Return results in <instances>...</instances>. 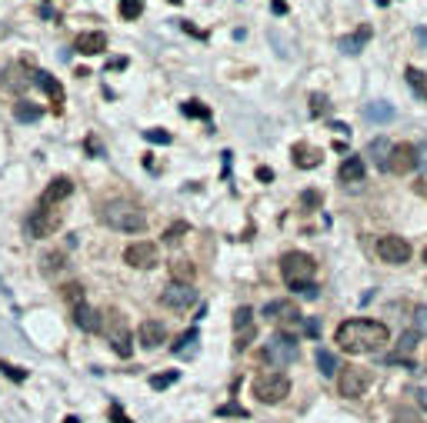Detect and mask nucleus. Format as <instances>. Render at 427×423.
I'll return each mask as SVG.
<instances>
[{"mask_svg":"<svg viewBox=\"0 0 427 423\" xmlns=\"http://www.w3.org/2000/svg\"><path fill=\"white\" fill-rule=\"evenodd\" d=\"M0 370H4V373H7L13 383H23V380H27V373H23L21 367H13V363H0Z\"/></svg>","mask_w":427,"mask_h":423,"instance_id":"nucleus-40","label":"nucleus"},{"mask_svg":"<svg viewBox=\"0 0 427 423\" xmlns=\"http://www.w3.org/2000/svg\"><path fill=\"white\" fill-rule=\"evenodd\" d=\"M301 204H304V207H318L320 194H318V190H304V194H301Z\"/></svg>","mask_w":427,"mask_h":423,"instance_id":"nucleus-43","label":"nucleus"},{"mask_svg":"<svg viewBox=\"0 0 427 423\" xmlns=\"http://www.w3.org/2000/svg\"><path fill=\"white\" fill-rule=\"evenodd\" d=\"M171 4H180V0H171Z\"/></svg>","mask_w":427,"mask_h":423,"instance_id":"nucleus-52","label":"nucleus"},{"mask_svg":"<svg viewBox=\"0 0 427 423\" xmlns=\"http://www.w3.org/2000/svg\"><path fill=\"white\" fill-rule=\"evenodd\" d=\"M318 367H320V373H324V377H334V373L340 370V363H337V357H334L330 350L320 347L318 350Z\"/></svg>","mask_w":427,"mask_h":423,"instance_id":"nucleus-27","label":"nucleus"},{"mask_svg":"<svg viewBox=\"0 0 427 423\" xmlns=\"http://www.w3.org/2000/svg\"><path fill=\"white\" fill-rule=\"evenodd\" d=\"M424 263H427V247H424Z\"/></svg>","mask_w":427,"mask_h":423,"instance_id":"nucleus-50","label":"nucleus"},{"mask_svg":"<svg viewBox=\"0 0 427 423\" xmlns=\"http://www.w3.org/2000/svg\"><path fill=\"white\" fill-rule=\"evenodd\" d=\"M337 347L351 357H361V353H377V350L391 340V330L381 324V320H347V324L337 326Z\"/></svg>","mask_w":427,"mask_h":423,"instance_id":"nucleus-1","label":"nucleus"},{"mask_svg":"<svg viewBox=\"0 0 427 423\" xmlns=\"http://www.w3.org/2000/svg\"><path fill=\"white\" fill-rule=\"evenodd\" d=\"M294 163L297 167H304V170H310V167H318L320 163V157H324V153L318 150V147H310V143H294Z\"/></svg>","mask_w":427,"mask_h":423,"instance_id":"nucleus-20","label":"nucleus"},{"mask_svg":"<svg viewBox=\"0 0 427 423\" xmlns=\"http://www.w3.org/2000/svg\"><path fill=\"white\" fill-rule=\"evenodd\" d=\"M414 334L427 336V307H417L414 310Z\"/></svg>","mask_w":427,"mask_h":423,"instance_id":"nucleus-36","label":"nucleus"},{"mask_svg":"<svg viewBox=\"0 0 427 423\" xmlns=\"http://www.w3.org/2000/svg\"><path fill=\"white\" fill-rule=\"evenodd\" d=\"M124 67H127V60H124V57H117V60H110V64H107V70H124Z\"/></svg>","mask_w":427,"mask_h":423,"instance_id":"nucleus-46","label":"nucleus"},{"mask_svg":"<svg viewBox=\"0 0 427 423\" xmlns=\"http://www.w3.org/2000/svg\"><path fill=\"white\" fill-rule=\"evenodd\" d=\"M377 257H381L384 263H394V267H401V263L411 260V243H407L404 237L387 234V237L377 240Z\"/></svg>","mask_w":427,"mask_h":423,"instance_id":"nucleus-9","label":"nucleus"},{"mask_svg":"<svg viewBox=\"0 0 427 423\" xmlns=\"http://www.w3.org/2000/svg\"><path fill=\"white\" fill-rule=\"evenodd\" d=\"M371 27H367V23H364V27H361V31H357V33H354V37H344V40H340V50H344V54H357V50H361V47L364 44H367V40H371Z\"/></svg>","mask_w":427,"mask_h":423,"instance_id":"nucleus-24","label":"nucleus"},{"mask_svg":"<svg viewBox=\"0 0 427 423\" xmlns=\"http://www.w3.org/2000/svg\"><path fill=\"white\" fill-rule=\"evenodd\" d=\"M371 387V373L361 367H340V377H337V390L340 397H364V390Z\"/></svg>","mask_w":427,"mask_h":423,"instance_id":"nucleus-7","label":"nucleus"},{"mask_svg":"<svg viewBox=\"0 0 427 423\" xmlns=\"http://www.w3.org/2000/svg\"><path fill=\"white\" fill-rule=\"evenodd\" d=\"M251 340H254V324H251V326H244V330H237V344H234V350L251 347Z\"/></svg>","mask_w":427,"mask_h":423,"instance_id":"nucleus-39","label":"nucleus"},{"mask_svg":"<svg viewBox=\"0 0 427 423\" xmlns=\"http://www.w3.org/2000/svg\"><path fill=\"white\" fill-rule=\"evenodd\" d=\"M100 220L114 230H124V234H141L147 227V217L141 214L137 204H127V200H110L104 210H100Z\"/></svg>","mask_w":427,"mask_h":423,"instance_id":"nucleus-3","label":"nucleus"},{"mask_svg":"<svg viewBox=\"0 0 427 423\" xmlns=\"http://www.w3.org/2000/svg\"><path fill=\"white\" fill-rule=\"evenodd\" d=\"M377 4H381V7H384V4H387V0H377Z\"/></svg>","mask_w":427,"mask_h":423,"instance_id":"nucleus-51","label":"nucleus"},{"mask_svg":"<svg viewBox=\"0 0 427 423\" xmlns=\"http://www.w3.org/2000/svg\"><path fill=\"white\" fill-rule=\"evenodd\" d=\"M264 360L271 367H291L297 360V340L291 334H284V330L271 334V340L264 344Z\"/></svg>","mask_w":427,"mask_h":423,"instance_id":"nucleus-4","label":"nucleus"},{"mask_svg":"<svg viewBox=\"0 0 427 423\" xmlns=\"http://www.w3.org/2000/svg\"><path fill=\"white\" fill-rule=\"evenodd\" d=\"M271 7H274V13H287V4H284V0H271Z\"/></svg>","mask_w":427,"mask_h":423,"instance_id":"nucleus-47","label":"nucleus"},{"mask_svg":"<svg viewBox=\"0 0 427 423\" xmlns=\"http://www.w3.org/2000/svg\"><path fill=\"white\" fill-rule=\"evenodd\" d=\"M417 403L427 410V387H421V390H417Z\"/></svg>","mask_w":427,"mask_h":423,"instance_id":"nucleus-48","label":"nucleus"},{"mask_svg":"<svg viewBox=\"0 0 427 423\" xmlns=\"http://www.w3.org/2000/svg\"><path fill=\"white\" fill-rule=\"evenodd\" d=\"M184 117H198V120H210V107L207 104H200V100H187L184 107Z\"/></svg>","mask_w":427,"mask_h":423,"instance_id":"nucleus-30","label":"nucleus"},{"mask_svg":"<svg viewBox=\"0 0 427 423\" xmlns=\"http://www.w3.org/2000/svg\"><path fill=\"white\" fill-rule=\"evenodd\" d=\"M60 297H64V304L74 307V310L84 307V287H80V283H64V287H60Z\"/></svg>","mask_w":427,"mask_h":423,"instance_id":"nucleus-26","label":"nucleus"},{"mask_svg":"<svg viewBox=\"0 0 427 423\" xmlns=\"http://www.w3.org/2000/svg\"><path fill=\"white\" fill-rule=\"evenodd\" d=\"M171 383H177V373L171 370V373H157V377H151V387L153 390H164V387H171Z\"/></svg>","mask_w":427,"mask_h":423,"instance_id":"nucleus-37","label":"nucleus"},{"mask_svg":"<svg viewBox=\"0 0 427 423\" xmlns=\"http://www.w3.org/2000/svg\"><path fill=\"white\" fill-rule=\"evenodd\" d=\"M271 177H274V174H271L267 167H257V180H271Z\"/></svg>","mask_w":427,"mask_h":423,"instance_id":"nucleus-49","label":"nucleus"},{"mask_svg":"<svg viewBox=\"0 0 427 423\" xmlns=\"http://www.w3.org/2000/svg\"><path fill=\"white\" fill-rule=\"evenodd\" d=\"M310 104H314V107H310V114H324V110H328V100L320 97V94H314V97H310Z\"/></svg>","mask_w":427,"mask_h":423,"instance_id":"nucleus-44","label":"nucleus"},{"mask_svg":"<svg viewBox=\"0 0 427 423\" xmlns=\"http://www.w3.org/2000/svg\"><path fill=\"white\" fill-rule=\"evenodd\" d=\"M391 150H394V147H391V141H387V137H377V141L371 143V157H374V163H377V167H381V170H387V167H391Z\"/></svg>","mask_w":427,"mask_h":423,"instance_id":"nucleus-23","label":"nucleus"},{"mask_svg":"<svg viewBox=\"0 0 427 423\" xmlns=\"http://www.w3.org/2000/svg\"><path fill=\"white\" fill-rule=\"evenodd\" d=\"M337 177L344 180V184H357V180H364V160L361 157H347V160L340 163Z\"/></svg>","mask_w":427,"mask_h":423,"instance_id":"nucleus-22","label":"nucleus"},{"mask_svg":"<svg viewBox=\"0 0 427 423\" xmlns=\"http://www.w3.org/2000/svg\"><path fill=\"white\" fill-rule=\"evenodd\" d=\"M144 13V0H121V17L124 21H137Z\"/></svg>","mask_w":427,"mask_h":423,"instance_id":"nucleus-31","label":"nucleus"},{"mask_svg":"<svg viewBox=\"0 0 427 423\" xmlns=\"http://www.w3.org/2000/svg\"><path fill=\"white\" fill-rule=\"evenodd\" d=\"M107 336H110V347H114V353L117 357H131L134 353V336L131 330H127V320H124V314H110V326H107Z\"/></svg>","mask_w":427,"mask_h":423,"instance_id":"nucleus-8","label":"nucleus"},{"mask_svg":"<svg viewBox=\"0 0 427 423\" xmlns=\"http://www.w3.org/2000/svg\"><path fill=\"white\" fill-rule=\"evenodd\" d=\"M314 273H318V263H314V257L304 253V250H291V253L281 257V277L287 280L291 290H301L304 297H318Z\"/></svg>","mask_w":427,"mask_h":423,"instance_id":"nucleus-2","label":"nucleus"},{"mask_svg":"<svg viewBox=\"0 0 427 423\" xmlns=\"http://www.w3.org/2000/svg\"><path fill=\"white\" fill-rule=\"evenodd\" d=\"M391 423H424V420H421L417 410H411V407H397V410L391 413Z\"/></svg>","mask_w":427,"mask_h":423,"instance_id":"nucleus-33","label":"nucleus"},{"mask_svg":"<svg viewBox=\"0 0 427 423\" xmlns=\"http://www.w3.org/2000/svg\"><path fill=\"white\" fill-rule=\"evenodd\" d=\"M124 260L131 263V267L147 270V267L157 263V243H151V240H137V243H131V247L124 250Z\"/></svg>","mask_w":427,"mask_h":423,"instance_id":"nucleus-11","label":"nucleus"},{"mask_svg":"<svg viewBox=\"0 0 427 423\" xmlns=\"http://www.w3.org/2000/svg\"><path fill=\"white\" fill-rule=\"evenodd\" d=\"M264 317L274 320V324H297L301 320L294 300H271V304L264 307Z\"/></svg>","mask_w":427,"mask_h":423,"instance_id":"nucleus-13","label":"nucleus"},{"mask_svg":"<svg viewBox=\"0 0 427 423\" xmlns=\"http://www.w3.org/2000/svg\"><path fill=\"white\" fill-rule=\"evenodd\" d=\"M291 393V380L284 373H261L254 380V397L261 403H281Z\"/></svg>","mask_w":427,"mask_h":423,"instance_id":"nucleus-5","label":"nucleus"},{"mask_svg":"<svg viewBox=\"0 0 427 423\" xmlns=\"http://www.w3.org/2000/svg\"><path fill=\"white\" fill-rule=\"evenodd\" d=\"M110 413H114V420H117V423H131V420H127V417H124V413H121V407H117V403L110 407Z\"/></svg>","mask_w":427,"mask_h":423,"instance_id":"nucleus-45","label":"nucleus"},{"mask_svg":"<svg viewBox=\"0 0 427 423\" xmlns=\"http://www.w3.org/2000/svg\"><path fill=\"white\" fill-rule=\"evenodd\" d=\"M60 227V214H57L54 207H33L31 217H27V234L31 237H50L54 230Z\"/></svg>","mask_w":427,"mask_h":423,"instance_id":"nucleus-6","label":"nucleus"},{"mask_svg":"<svg viewBox=\"0 0 427 423\" xmlns=\"http://www.w3.org/2000/svg\"><path fill=\"white\" fill-rule=\"evenodd\" d=\"M194 277H198V267H194L190 260H184V257L171 260V280H174V283H184V287H190V283H194Z\"/></svg>","mask_w":427,"mask_h":423,"instance_id":"nucleus-21","label":"nucleus"},{"mask_svg":"<svg viewBox=\"0 0 427 423\" xmlns=\"http://www.w3.org/2000/svg\"><path fill=\"white\" fill-rule=\"evenodd\" d=\"M251 317H254L251 307H237V310H234V326H237V330L251 326Z\"/></svg>","mask_w":427,"mask_h":423,"instance_id":"nucleus-35","label":"nucleus"},{"mask_svg":"<svg viewBox=\"0 0 427 423\" xmlns=\"http://www.w3.org/2000/svg\"><path fill=\"white\" fill-rule=\"evenodd\" d=\"M187 230H190V227H187L184 220H177V224H171V227L164 230V240H167V243H177V240L187 234Z\"/></svg>","mask_w":427,"mask_h":423,"instance_id":"nucleus-34","label":"nucleus"},{"mask_svg":"<svg viewBox=\"0 0 427 423\" xmlns=\"http://www.w3.org/2000/svg\"><path fill=\"white\" fill-rule=\"evenodd\" d=\"M137 336H141V347L157 350L167 340V326L161 324V320H144V324L137 326Z\"/></svg>","mask_w":427,"mask_h":423,"instance_id":"nucleus-14","label":"nucleus"},{"mask_svg":"<svg viewBox=\"0 0 427 423\" xmlns=\"http://www.w3.org/2000/svg\"><path fill=\"white\" fill-rule=\"evenodd\" d=\"M74 320L80 330H87V334H97V330H104V320H100V314L94 310V307H80V310H74Z\"/></svg>","mask_w":427,"mask_h":423,"instance_id":"nucleus-19","label":"nucleus"},{"mask_svg":"<svg viewBox=\"0 0 427 423\" xmlns=\"http://www.w3.org/2000/svg\"><path fill=\"white\" fill-rule=\"evenodd\" d=\"M70 190H74V184H70L67 177H57L54 184H50L44 194H40V200H37V204H40V207H57L60 200H67V197H70Z\"/></svg>","mask_w":427,"mask_h":423,"instance_id":"nucleus-16","label":"nucleus"},{"mask_svg":"<svg viewBox=\"0 0 427 423\" xmlns=\"http://www.w3.org/2000/svg\"><path fill=\"white\" fill-rule=\"evenodd\" d=\"M414 347H417V334L414 330H407V334L397 340V353H411Z\"/></svg>","mask_w":427,"mask_h":423,"instance_id":"nucleus-38","label":"nucleus"},{"mask_svg":"<svg viewBox=\"0 0 427 423\" xmlns=\"http://www.w3.org/2000/svg\"><path fill=\"white\" fill-rule=\"evenodd\" d=\"M27 84H31V74H23L21 64L0 67V87L13 90V94H21V90H27Z\"/></svg>","mask_w":427,"mask_h":423,"instance_id":"nucleus-15","label":"nucleus"},{"mask_svg":"<svg viewBox=\"0 0 427 423\" xmlns=\"http://www.w3.org/2000/svg\"><path fill=\"white\" fill-rule=\"evenodd\" d=\"M407 84H411V90H414L421 100H427V74L424 70H417V67H407Z\"/></svg>","mask_w":427,"mask_h":423,"instance_id":"nucleus-25","label":"nucleus"},{"mask_svg":"<svg viewBox=\"0 0 427 423\" xmlns=\"http://www.w3.org/2000/svg\"><path fill=\"white\" fill-rule=\"evenodd\" d=\"M194 344H198V330H187L184 336H180V344L174 347V353H180V357H187V353H194Z\"/></svg>","mask_w":427,"mask_h":423,"instance_id":"nucleus-32","label":"nucleus"},{"mask_svg":"<svg viewBox=\"0 0 427 423\" xmlns=\"http://www.w3.org/2000/svg\"><path fill=\"white\" fill-rule=\"evenodd\" d=\"M144 137H147L151 143H171V133H167V131H147Z\"/></svg>","mask_w":427,"mask_h":423,"instance_id":"nucleus-42","label":"nucleus"},{"mask_svg":"<svg viewBox=\"0 0 427 423\" xmlns=\"http://www.w3.org/2000/svg\"><path fill=\"white\" fill-rule=\"evenodd\" d=\"M13 117L23 120V123H31V120H40V107H33V104L21 100V104H13Z\"/></svg>","mask_w":427,"mask_h":423,"instance_id":"nucleus-28","label":"nucleus"},{"mask_svg":"<svg viewBox=\"0 0 427 423\" xmlns=\"http://www.w3.org/2000/svg\"><path fill=\"white\" fill-rule=\"evenodd\" d=\"M194 300H198V290H194V287H184V283H171V287L161 293V304L171 307V310H187Z\"/></svg>","mask_w":427,"mask_h":423,"instance_id":"nucleus-12","label":"nucleus"},{"mask_svg":"<svg viewBox=\"0 0 427 423\" xmlns=\"http://www.w3.org/2000/svg\"><path fill=\"white\" fill-rule=\"evenodd\" d=\"M74 47L80 50V54H87V57L104 54V50H107V33H100V31H87V33H80Z\"/></svg>","mask_w":427,"mask_h":423,"instance_id":"nucleus-17","label":"nucleus"},{"mask_svg":"<svg viewBox=\"0 0 427 423\" xmlns=\"http://www.w3.org/2000/svg\"><path fill=\"white\" fill-rule=\"evenodd\" d=\"M417 163H421V153H417L414 143H394V150H391V167H387V170H394V174H411Z\"/></svg>","mask_w":427,"mask_h":423,"instance_id":"nucleus-10","label":"nucleus"},{"mask_svg":"<svg viewBox=\"0 0 427 423\" xmlns=\"http://www.w3.org/2000/svg\"><path fill=\"white\" fill-rule=\"evenodd\" d=\"M364 117L367 120H391L394 117V107H391V104H367Z\"/></svg>","mask_w":427,"mask_h":423,"instance_id":"nucleus-29","label":"nucleus"},{"mask_svg":"<svg viewBox=\"0 0 427 423\" xmlns=\"http://www.w3.org/2000/svg\"><path fill=\"white\" fill-rule=\"evenodd\" d=\"M217 417H247V410L237 403H227V407H217Z\"/></svg>","mask_w":427,"mask_h":423,"instance_id":"nucleus-41","label":"nucleus"},{"mask_svg":"<svg viewBox=\"0 0 427 423\" xmlns=\"http://www.w3.org/2000/svg\"><path fill=\"white\" fill-rule=\"evenodd\" d=\"M31 80H33V84H37V87H44V90H47V97L54 100V110H60V104H64V87L57 84L54 77L47 74V70H33V74H31Z\"/></svg>","mask_w":427,"mask_h":423,"instance_id":"nucleus-18","label":"nucleus"}]
</instances>
